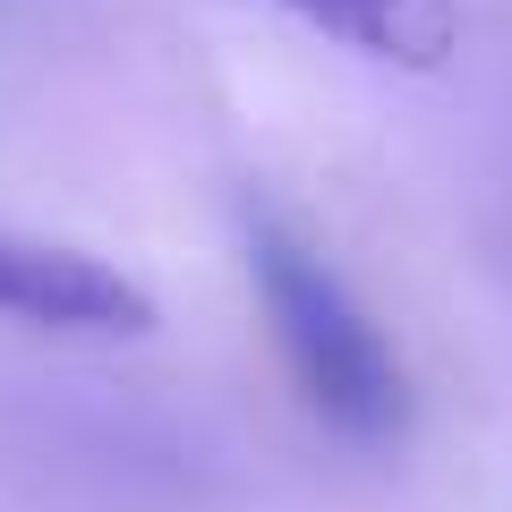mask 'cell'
<instances>
[{
	"instance_id": "1",
	"label": "cell",
	"mask_w": 512,
	"mask_h": 512,
	"mask_svg": "<svg viewBox=\"0 0 512 512\" xmlns=\"http://www.w3.org/2000/svg\"><path fill=\"white\" fill-rule=\"evenodd\" d=\"M248 274L265 299V325L282 342L299 402L350 444H393L410 427V376L384 342V325L359 308L342 274H333L316 239L282 222L274 205H248Z\"/></svg>"
},
{
	"instance_id": "2",
	"label": "cell",
	"mask_w": 512,
	"mask_h": 512,
	"mask_svg": "<svg viewBox=\"0 0 512 512\" xmlns=\"http://www.w3.org/2000/svg\"><path fill=\"white\" fill-rule=\"evenodd\" d=\"M0 316L26 333H69V342L154 333L146 282H128L120 265L69 248V239H35V231H0Z\"/></svg>"
},
{
	"instance_id": "3",
	"label": "cell",
	"mask_w": 512,
	"mask_h": 512,
	"mask_svg": "<svg viewBox=\"0 0 512 512\" xmlns=\"http://www.w3.org/2000/svg\"><path fill=\"white\" fill-rule=\"evenodd\" d=\"M282 9H299L308 26L359 43V52H384V60H419L427 52V26H419L410 0H282Z\"/></svg>"
}]
</instances>
